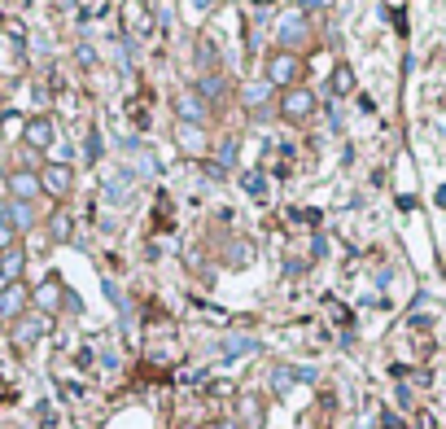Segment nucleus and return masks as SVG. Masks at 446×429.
Returning a JSON list of instances; mask_svg holds the SVG:
<instances>
[{"label":"nucleus","instance_id":"obj_7","mask_svg":"<svg viewBox=\"0 0 446 429\" xmlns=\"http://www.w3.org/2000/svg\"><path fill=\"white\" fill-rule=\"evenodd\" d=\"M26 307V289L22 285H5L0 289V320H18Z\"/></svg>","mask_w":446,"mask_h":429},{"label":"nucleus","instance_id":"obj_1","mask_svg":"<svg viewBox=\"0 0 446 429\" xmlns=\"http://www.w3.org/2000/svg\"><path fill=\"white\" fill-rule=\"evenodd\" d=\"M298 74H302V66L294 53H272L262 62V84H272V88H294Z\"/></svg>","mask_w":446,"mask_h":429},{"label":"nucleus","instance_id":"obj_24","mask_svg":"<svg viewBox=\"0 0 446 429\" xmlns=\"http://www.w3.org/2000/svg\"><path fill=\"white\" fill-rule=\"evenodd\" d=\"M197 5H210V0H197Z\"/></svg>","mask_w":446,"mask_h":429},{"label":"nucleus","instance_id":"obj_2","mask_svg":"<svg viewBox=\"0 0 446 429\" xmlns=\"http://www.w3.org/2000/svg\"><path fill=\"white\" fill-rule=\"evenodd\" d=\"M175 118L189 123V128H210V106L197 92H179L175 96Z\"/></svg>","mask_w":446,"mask_h":429},{"label":"nucleus","instance_id":"obj_12","mask_svg":"<svg viewBox=\"0 0 446 429\" xmlns=\"http://www.w3.org/2000/svg\"><path fill=\"white\" fill-rule=\"evenodd\" d=\"M26 140H31L35 149H48V145H52V123H48V118H35L31 128H26Z\"/></svg>","mask_w":446,"mask_h":429},{"label":"nucleus","instance_id":"obj_9","mask_svg":"<svg viewBox=\"0 0 446 429\" xmlns=\"http://www.w3.org/2000/svg\"><path fill=\"white\" fill-rule=\"evenodd\" d=\"M223 88H228V84H223V74H201L193 92H197V96L206 101V106H210V101H219V96H223Z\"/></svg>","mask_w":446,"mask_h":429},{"label":"nucleus","instance_id":"obj_17","mask_svg":"<svg viewBox=\"0 0 446 429\" xmlns=\"http://www.w3.org/2000/svg\"><path fill=\"white\" fill-rule=\"evenodd\" d=\"M232 162H236V136H228V140L219 145V171L232 167Z\"/></svg>","mask_w":446,"mask_h":429},{"label":"nucleus","instance_id":"obj_22","mask_svg":"<svg viewBox=\"0 0 446 429\" xmlns=\"http://www.w3.org/2000/svg\"><path fill=\"white\" fill-rule=\"evenodd\" d=\"M215 429H241V425H236V420H219Z\"/></svg>","mask_w":446,"mask_h":429},{"label":"nucleus","instance_id":"obj_8","mask_svg":"<svg viewBox=\"0 0 446 429\" xmlns=\"http://www.w3.org/2000/svg\"><path fill=\"white\" fill-rule=\"evenodd\" d=\"M35 201H9V223H13V233H31L35 228Z\"/></svg>","mask_w":446,"mask_h":429},{"label":"nucleus","instance_id":"obj_19","mask_svg":"<svg viewBox=\"0 0 446 429\" xmlns=\"http://www.w3.org/2000/svg\"><path fill=\"white\" fill-rule=\"evenodd\" d=\"M13 237H18V233H13V223H9V219H0V255H5V250H13Z\"/></svg>","mask_w":446,"mask_h":429},{"label":"nucleus","instance_id":"obj_15","mask_svg":"<svg viewBox=\"0 0 446 429\" xmlns=\"http://www.w3.org/2000/svg\"><path fill=\"white\" fill-rule=\"evenodd\" d=\"M57 298H66V294L57 289V281H44V285L35 289V302H40L44 311H52V307H57Z\"/></svg>","mask_w":446,"mask_h":429},{"label":"nucleus","instance_id":"obj_16","mask_svg":"<svg viewBox=\"0 0 446 429\" xmlns=\"http://www.w3.org/2000/svg\"><path fill=\"white\" fill-rule=\"evenodd\" d=\"M267 96H272V84H250L245 88V106L258 110V106H267Z\"/></svg>","mask_w":446,"mask_h":429},{"label":"nucleus","instance_id":"obj_5","mask_svg":"<svg viewBox=\"0 0 446 429\" xmlns=\"http://www.w3.org/2000/svg\"><path fill=\"white\" fill-rule=\"evenodd\" d=\"M311 110H315V92H311V88H284V92H280V114H284V118L298 123V118H306Z\"/></svg>","mask_w":446,"mask_h":429},{"label":"nucleus","instance_id":"obj_11","mask_svg":"<svg viewBox=\"0 0 446 429\" xmlns=\"http://www.w3.org/2000/svg\"><path fill=\"white\" fill-rule=\"evenodd\" d=\"M44 333H48V316H35V320L18 324V342H40Z\"/></svg>","mask_w":446,"mask_h":429},{"label":"nucleus","instance_id":"obj_13","mask_svg":"<svg viewBox=\"0 0 446 429\" xmlns=\"http://www.w3.org/2000/svg\"><path fill=\"white\" fill-rule=\"evenodd\" d=\"M302 35H306V18H298V13H294V18H289L284 27H280V44H298Z\"/></svg>","mask_w":446,"mask_h":429},{"label":"nucleus","instance_id":"obj_10","mask_svg":"<svg viewBox=\"0 0 446 429\" xmlns=\"http://www.w3.org/2000/svg\"><path fill=\"white\" fill-rule=\"evenodd\" d=\"M197 66H201V74H206V70L219 74V44H215V40H201V44H197Z\"/></svg>","mask_w":446,"mask_h":429},{"label":"nucleus","instance_id":"obj_3","mask_svg":"<svg viewBox=\"0 0 446 429\" xmlns=\"http://www.w3.org/2000/svg\"><path fill=\"white\" fill-rule=\"evenodd\" d=\"M5 189H9V197L13 201H35L44 189H40V175L31 171V167H18V171H9L5 175Z\"/></svg>","mask_w":446,"mask_h":429},{"label":"nucleus","instance_id":"obj_14","mask_svg":"<svg viewBox=\"0 0 446 429\" xmlns=\"http://www.w3.org/2000/svg\"><path fill=\"white\" fill-rule=\"evenodd\" d=\"M241 429H258L262 425V403L258 399H245V408H241V420H236Z\"/></svg>","mask_w":446,"mask_h":429},{"label":"nucleus","instance_id":"obj_6","mask_svg":"<svg viewBox=\"0 0 446 429\" xmlns=\"http://www.w3.org/2000/svg\"><path fill=\"white\" fill-rule=\"evenodd\" d=\"M22 267H26V255H22V250H18V245L5 250V255H0V289H5V285H18Z\"/></svg>","mask_w":446,"mask_h":429},{"label":"nucleus","instance_id":"obj_21","mask_svg":"<svg viewBox=\"0 0 446 429\" xmlns=\"http://www.w3.org/2000/svg\"><path fill=\"white\" fill-rule=\"evenodd\" d=\"M272 386H276V390H280V394H284V390H289V386H294V372H284V368H280V372H276V377H272Z\"/></svg>","mask_w":446,"mask_h":429},{"label":"nucleus","instance_id":"obj_20","mask_svg":"<svg viewBox=\"0 0 446 429\" xmlns=\"http://www.w3.org/2000/svg\"><path fill=\"white\" fill-rule=\"evenodd\" d=\"M228 350H232V355H241V350H258V342L254 338H228Z\"/></svg>","mask_w":446,"mask_h":429},{"label":"nucleus","instance_id":"obj_18","mask_svg":"<svg viewBox=\"0 0 446 429\" xmlns=\"http://www.w3.org/2000/svg\"><path fill=\"white\" fill-rule=\"evenodd\" d=\"M70 237V215H52V241H66Z\"/></svg>","mask_w":446,"mask_h":429},{"label":"nucleus","instance_id":"obj_23","mask_svg":"<svg viewBox=\"0 0 446 429\" xmlns=\"http://www.w3.org/2000/svg\"><path fill=\"white\" fill-rule=\"evenodd\" d=\"M302 5H306V9H311V5H315V9H320V5H324V0H302Z\"/></svg>","mask_w":446,"mask_h":429},{"label":"nucleus","instance_id":"obj_4","mask_svg":"<svg viewBox=\"0 0 446 429\" xmlns=\"http://www.w3.org/2000/svg\"><path fill=\"white\" fill-rule=\"evenodd\" d=\"M40 189L52 193V197H66V193L74 189V171H70L66 162H48V167L40 171Z\"/></svg>","mask_w":446,"mask_h":429}]
</instances>
